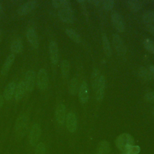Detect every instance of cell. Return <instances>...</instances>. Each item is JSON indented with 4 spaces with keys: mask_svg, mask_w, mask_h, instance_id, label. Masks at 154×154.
Instances as JSON below:
<instances>
[{
    "mask_svg": "<svg viewBox=\"0 0 154 154\" xmlns=\"http://www.w3.org/2000/svg\"><path fill=\"white\" fill-rule=\"evenodd\" d=\"M105 78L104 76L101 75L96 88L95 89L96 91V99L97 101L100 102L103 97L104 92H105Z\"/></svg>",
    "mask_w": 154,
    "mask_h": 154,
    "instance_id": "obj_10",
    "label": "cell"
},
{
    "mask_svg": "<svg viewBox=\"0 0 154 154\" xmlns=\"http://www.w3.org/2000/svg\"><path fill=\"white\" fill-rule=\"evenodd\" d=\"M2 10H3V8H2V4H1V2H0V13L2 11Z\"/></svg>",
    "mask_w": 154,
    "mask_h": 154,
    "instance_id": "obj_38",
    "label": "cell"
},
{
    "mask_svg": "<svg viewBox=\"0 0 154 154\" xmlns=\"http://www.w3.org/2000/svg\"><path fill=\"white\" fill-rule=\"evenodd\" d=\"M144 48L152 54H154V42L149 38H146L143 41Z\"/></svg>",
    "mask_w": 154,
    "mask_h": 154,
    "instance_id": "obj_30",
    "label": "cell"
},
{
    "mask_svg": "<svg viewBox=\"0 0 154 154\" xmlns=\"http://www.w3.org/2000/svg\"><path fill=\"white\" fill-rule=\"evenodd\" d=\"M66 127L68 131L70 132H74L77 129V118L76 115L72 112H70L67 114L66 118Z\"/></svg>",
    "mask_w": 154,
    "mask_h": 154,
    "instance_id": "obj_12",
    "label": "cell"
},
{
    "mask_svg": "<svg viewBox=\"0 0 154 154\" xmlns=\"http://www.w3.org/2000/svg\"><path fill=\"white\" fill-rule=\"evenodd\" d=\"M146 29L151 33L152 35H154V25H146Z\"/></svg>",
    "mask_w": 154,
    "mask_h": 154,
    "instance_id": "obj_35",
    "label": "cell"
},
{
    "mask_svg": "<svg viewBox=\"0 0 154 154\" xmlns=\"http://www.w3.org/2000/svg\"><path fill=\"white\" fill-rule=\"evenodd\" d=\"M110 146L109 143L106 140L101 141L97 146V152L102 154H108L110 152Z\"/></svg>",
    "mask_w": 154,
    "mask_h": 154,
    "instance_id": "obj_23",
    "label": "cell"
},
{
    "mask_svg": "<svg viewBox=\"0 0 154 154\" xmlns=\"http://www.w3.org/2000/svg\"><path fill=\"white\" fill-rule=\"evenodd\" d=\"M95 154H102V153H99V152H96V153H95Z\"/></svg>",
    "mask_w": 154,
    "mask_h": 154,
    "instance_id": "obj_41",
    "label": "cell"
},
{
    "mask_svg": "<svg viewBox=\"0 0 154 154\" xmlns=\"http://www.w3.org/2000/svg\"><path fill=\"white\" fill-rule=\"evenodd\" d=\"M140 152V147L138 146L132 145L128 147L123 153L126 154H138Z\"/></svg>",
    "mask_w": 154,
    "mask_h": 154,
    "instance_id": "obj_31",
    "label": "cell"
},
{
    "mask_svg": "<svg viewBox=\"0 0 154 154\" xmlns=\"http://www.w3.org/2000/svg\"><path fill=\"white\" fill-rule=\"evenodd\" d=\"M55 118L57 123L63 125L66 118V106L63 103H59L55 109Z\"/></svg>",
    "mask_w": 154,
    "mask_h": 154,
    "instance_id": "obj_13",
    "label": "cell"
},
{
    "mask_svg": "<svg viewBox=\"0 0 154 154\" xmlns=\"http://www.w3.org/2000/svg\"><path fill=\"white\" fill-rule=\"evenodd\" d=\"M102 46H103V49L105 52V54L106 56L110 57L112 54L110 44L109 42V40L108 39L107 36L106 34H103L102 35Z\"/></svg>",
    "mask_w": 154,
    "mask_h": 154,
    "instance_id": "obj_24",
    "label": "cell"
},
{
    "mask_svg": "<svg viewBox=\"0 0 154 154\" xmlns=\"http://www.w3.org/2000/svg\"><path fill=\"white\" fill-rule=\"evenodd\" d=\"M149 71L152 77V78H154V66L152 65L149 67Z\"/></svg>",
    "mask_w": 154,
    "mask_h": 154,
    "instance_id": "obj_36",
    "label": "cell"
},
{
    "mask_svg": "<svg viewBox=\"0 0 154 154\" xmlns=\"http://www.w3.org/2000/svg\"><path fill=\"white\" fill-rule=\"evenodd\" d=\"M111 22L114 28L120 32H123L125 29V23L122 16L117 12H114L111 14Z\"/></svg>",
    "mask_w": 154,
    "mask_h": 154,
    "instance_id": "obj_7",
    "label": "cell"
},
{
    "mask_svg": "<svg viewBox=\"0 0 154 154\" xmlns=\"http://www.w3.org/2000/svg\"><path fill=\"white\" fill-rule=\"evenodd\" d=\"M26 38L30 45L35 49L38 47L37 34L33 28H29L26 31Z\"/></svg>",
    "mask_w": 154,
    "mask_h": 154,
    "instance_id": "obj_14",
    "label": "cell"
},
{
    "mask_svg": "<svg viewBox=\"0 0 154 154\" xmlns=\"http://www.w3.org/2000/svg\"><path fill=\"white\" fill-rule=\"evenodd\" d=\"M112 44L115 50L119 55L123 56L126 54V47L120 37L117 34H114L112 35Z\"/></svg>",
    "mask_w": 154,
    "mask_h": 154,
    "instance_id": "obj_8",
    "label": "cell"
},
{
    "mask_svg": "<svg viewBox=\"0 0 154 154\" xmlns=\"http://www.w3.org/2000/svg\"><path fill=\"white\" fill-rule=\"evenodd\" d=\"M101 5L105 10H111L114 5V1L113 0H105L102 1Z\"/></svg>",
    "mask_w": 154,
    "mask_h": 154,
    "instance_id": "obj_33",
    "label": "cell"
},
{
    "mask_svg": "<svg viewBox=\"0 0 154 154\" xmlns=\"http://www.w3.org/2000/svg\"><path fill=\"white\" fill-rule=\"evenodd\" d=\"M100 71L97 69H94L93 70L92 74H91V85L93 87V89L95 90L96 86L97 85V83L99 82V80L100 77Z\"/></svg>",
    "mask_w": 154,
    "mask_h": 154,
    "instance_id": "obj_26",
    "label": "cell"
},
{
    "mask_svg": "<svg viewBox=\"0 0 154 154\" xmlns=\"http://www.w3.org/2000/svg\"><path fill=\"white\" fill-rule=\"evenodd\" d=\"M29 123L28 117L26 114L20 115L15 123V132L19 138L23 137L28 130Z\"/></svg>",
    "mask_w": 154,
    "mask_h": 154,
    "instance_id": "obj_1",
    "label": "cell"
},
{
    "mask_svg": "<svg viewBox=\"0 0 154 154\" xmlns=\"http://www.w3.org/2000/svg\"><path fill=\"white\" fill-rule=\"evenodd\" d=\"M37 4V1H28L23 3L20 7H19V8L17 10V13L20 16L25 15L31 12L32 10H33L36 7Z\"/></svg>",
    "mask_w": 154,
    "mask_h": 154,
    "instance_id": "obj_9",
    "label": "cell"
},
{
    "mask_svg": "<svg viewBox=\"0 0 154 154\" xmlns=\"http://www.w3.org/2000/svg\"><path fill=\"white\" fill-rule=\"evenodd\" d=\"M41 127L37 123H35L32 125L29 134V141L31 146H34L37 144L38 141L41 135Z\"/></svg>",
    "mask_w": 154,
    "mask_h": 154,
    "instance_id": "obj_5",
    "label": "cell"
},
{
    "mask_svg": "<svg viewBox=\"0 0 154 154\" xmlns=\"http://www.w3.org/2000/svg\"><path fill=\"white\" fill-rule=\"evenodd\" d=\"M58 16L60 20L65 23H71L75 20V17L72 8L59 9L58 11Z\"/></svg>",
    "mask_w": 154,
    "mask_h": 154,
    "instance_id": "obj_4",
    "label": "cell"
},
{
    "mask_svg": "<svg viewBox=\"0 0 154 154\" xmlns=\"http://www.w3.org/2000/svg\"><path fill=\"white\" fill-rule=\"evenodd\" d=\"M144 98L147 102L154 103V91H150L146 93L144 96Z\"/></svg>",
    "mask_w": 154,
    "mask_h": 154,
    "instance_id": "obj_34",
    "label": "cell"
},
{
    "mask_svg": "<svg viewBox=\"0 0 154 154\" xmlns=\"http://www.w3.org/2000/svg\"><path fill=\"white\" fill-rule=\"evenodd\" d=\"M4 99L3 97V96L0 94V109L4 105Z\"/></svg>",
    "mask_w": 154,
    "mask_h": 154,
    "instance_id": "obj_37",
    "label": "cell"
},
{
    "mask_svg": "<svg viewBox=\"0 0 154 154\" xmlns=\"http://www.w3.org/2000/svg\"><path fill=\"white\" fill-rule=\"evenodd\" d=\"M16 84L14 81H11L8 83L4 88L3 93V97L6 100H10L14 94Z\"/></svg>",
    "mask_w": 154,
    "mask_h": 154,
    "instance_id": "obj_15",
    "label": "cell"
},
{
    "mask_svg": "<svg viewBox=\"0 0 154 154\" xmlns=\"http://www.w3.org/2000/svg\"><path fill=\"white\" fill-rule=\"evenodd\" d=\"M138 75L140 77L141 79L144 81H149L152 79V77L149 71L147 69H146L144 67H141L138 69Z\"/></svg>",
    "mask_w": 154,
    "mask_h": 154,
    "instance_id": "obj_28",
    "label": "cell"
},
{
    "mask_svg": "<svg viewBox=\"0 0 154 154\" xmlns=\"http://www.w3.org/2000/svg\"><path fill=\"white\" fill-rule=\"evenodd\" d=\"M36 83L38 88L41 90L47 88L49 83V78L46 70L44 68L40 69L36 76Z\"/></svg>",
    "mask_w": 154,
    "mask_h": 154,
    "instance_id": "obj_3",
    "label": "cell"
},
{
    "mask_svg": "<svg viewBox=\"0 0 154 154\" xmlns=\"http://www.w3.org/2000/svg\"><path fill=\"white\" fill-rule=\"evenodd\" d=\"M78 88V81L76 78H73L69 85V91L70 94L75 95L77 93Z\"/></svg>",
    "mask_w": 154,
    "mask_h": 154,
    "instance_id": "obj_27",
    "label": "cell"
},
{
    "mask_svg": "<svg viewBox=\"0 0 154 154\" xmlns=\"http://www.w3.org/2000/svg\"><path fill=\"white\" fill-rule=\"evenodd\" d=\"M23 46L22 40L17 38L14 40L10 46V50L14 54H19L23 50Z\"/></svg>",
    "mask_w": 154,
    "mask_h": 154,
    "instance_id": "obj_19",
    "label": "cell"
},
{
    "mask_svg": "<svg viewBox=\"0 0 154 154\" xmlns=\"http://www.w3.org/2000/svg\"><path fill=\"white\" fill-rule=\"evenodd\" d=\"M52 5L54 7L59 9L72 8L70 2L67 0H53Z\"/></svg>",
    "mask_w": 154,
    "mask_h": 154,
    "instance_id": "obj_22",
    "label": "cell"
},
{
    "mask_svg": "<svg viewBox=\"0 0 154 154\" xmlns=\"http://www.w3.org/2000/svg\"><path fill=\"white\" fill-rule=\"evenodd\" d=\"M152 114H153V116H154V108H153V109H152Z\"/></svg>",
    "mask_w": 154,
    "mask_h": 154,
    "instance_id": "obj_39",
    "label": "cell"
},
{
    "mask_svg": "<svg viewBox=\"0 0 154 154\" xmlns=\"http://www.w3.org/2000/svg\"><path fill=\"white\" fill-rule=\"evenodd\" d=\"M1 32L0 31V40H1Z\"/></svg>",
    "mask_w": 154,
    "mask_h": 154,
    "instance_id": "obj_40",
    "label": "cell"
},
{
    "mask_svg": "<svg viewBox=\"0 0 154 154\" xmlns=\"http://www.w3.org/2000/svg\"><path fill=\"white\" fill-rule=\"evenodd\" d=\"M35 154H46V146L43 143L40 142L36 145Z\"/></svg>",
    "mask_w": 154,
    "mask_h": 154,
    "instance_id": "obj_32",
    "label": "cell"
},
{
    "mask_svg": "<svg viewBox=\"0 0 154 154\" xmlns=\"http://www.w3.org/2000/svg\"><path fill=\"white\" fill-rule=\"evenodd\" d=\"M35 81L36 75L35 72L33 70H28L25 73V79L23 81L27 91L31 92L33 90Z\"/></svg>",
    "mask_w": 154,
    "mask_h": 154,
    "instance_id": "obj_6",
    "label": "cell"
},
{
    "mask_svg": "<svg viewBox=\"0 0 154 154\" xmlns=\"http://www.w3.org/2000/svg\"><path fill=\"white\" fill-rule=\"evenodd\" d=\"M79 99L81 103H85L88 99V85L86 82L84 81L81 83L79 89Z\"/></svg>",
    "mask_w": 154,
    "mask_h": 154,
    "instance_id": "obj_16",
    "label": "cell"
},
{
    "mask_svg": "<svg viewBox=\"0 0 154 154\" xmlns=\"http://www.w3.org/2000/svg\"><path fill=\"white\" fill-rule=\"evenodd\" d=\"M70 71V64L66 60H63L61 63V72L64 78H67Z\"/></svg>",
    "mask_w": 154,
    "mask_h": 154,
    "instance_id": "obj_25",
    "label": "cell"
},
{
    "mask_svg": "<svg viewBox=\"0 0 154 154\" xmlns=\"http://www.w3.org/2000/svg\"><path fill=\"white\" fill-rule=\"evenodd\" d=\"M126 5L128 9L133 12H137L140 10L142 6L141 2L138 0H129L126 1Z\"/></svg>",
    "mask_w": 154,
    "mask_h": 154,
    "instance_id": "obj_20",
    "label": "cell"
},
{
    "mask_svg": "<svg viewBox=\"0 0 154 154\" xmlns=\"http://www.w3.org/2000/svg\"><path fill=\"white\" fill-rule=\"evenodd\" d=\"M122 154H126V153H122Z\"/></svg>",
    "mask_w": 154,
    "mask_h": 154,
    "instance_id": "obj_42",
    "label": "cell"
},
{
    "mask_svg": "<svg viewBox=\"0 0 154 154\" xmlns=\"http://www.w3.org/2000/svg\"><path fill=\"white\" fill-rule=\"evenodd\" d=\"M134 140L132 137L126 133L120 134L116 140V144L120 150L124 152L128 147L134 145Z\"/></svg>",
    "mask_w": 154,
    "mask_h": 154,
    "instance_id": "obj_2",
    "label": "cell"
},
{
    "mask_svg": "<svg viewBox=\"0 0 154 154\" xmlns=\"http://www.w3.org/2000/svg\"><path fill=\"white\" fill-rule=\"evenodd\" d=\"M49 52L51 62L54 64H57L58 61V46L55 41L52 40L49 43Z\"/></svg>",
    "mask_w": 154,
    "mask_h": 154,
    "instance_id": "obj_11",
    "label": "cell"
},
{
    "mask_svg": "<svg viewBox=\"0 0 154 154\" xmlns=\"http://www.w3.org/2000/svg\"><path fill=\"white\" fill-rule=\"evenodd\" d=\"M14 55L13 54H11L7 56L6 58L4 63L2 67L1 70V73L2 75H5L9 71L11 65L13 64L14 60Z\"/></svg>",
    "mask_w": 154,
    "mask_h": 154,
    "instance_id": "obj_18",
    "label": "cell"
},
{
    "mask_svg": "<svg viewBox=\"0 0 154 154\" xmlns=\"http://www.w3.org/2000/svg\"><path fill=\"white\" fill-rule=\"evenodd\" d=\"M65 32L67 34V35L74 42L79 43L81 42L82 38L79 34L74 29L71 28H67L65 30Z\"/></svg>",
    "mask_w": 154,
    "mask_h": 154,
    "instance_id": "obj_21",
    "label": "cell"
},
{
    "mask_svg": "<svg viewBox=\"0 0 154 154\" xmlns=\"http://www.w3.org/2000/svg\"><path fill=\"white\" fill-rule=\"evenodd\" d=\"M26 87L23 81H21L18 83V84L16 85L15 91H14V99L16 100H20L22 99L23 97L25 91H26Z\"/></svg>",
    "mask_w": 154,
    "mask_h": 154,
    "instance_id": "obj_17",
    "label": "cell"
},
{
    "mask_svg": "<svg viewBox=\"0 0 154 154\" xmlns=\"http://www.w3.org/2000/svg\"><path fill=\"white\" fill-rule=\"evenodd\" d=\"M143 20L147 25H152L154 23V11H148L143 16Z\"/></svg>",
    "mask_w": 154,
    "mask_h": 154,
    "instance_id": "obj_29",
    "label": "cell"
}]
</instances>
